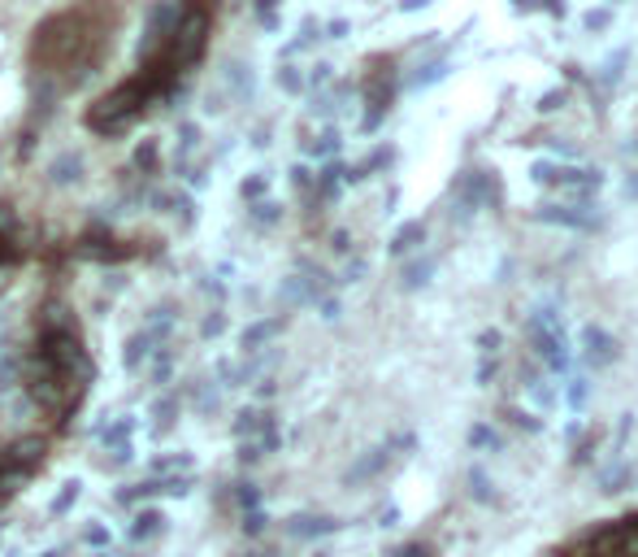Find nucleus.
<instances>
[{
    "mask_svg": "<svg viewBox=\"0 0 638 557\" xmlns=\"http://www.w3.org/2000/svg\"><path fill=\"white\" fill-rule=\"evenodd\" d=\"M548 557H638V510L596 519L565 541H556Z\"/></svg>",
    "mask_w": 638,
    "mask_h": 557,
    "instance_id": "obj_1",
    "label": "nucleus"
}]
</instances>
